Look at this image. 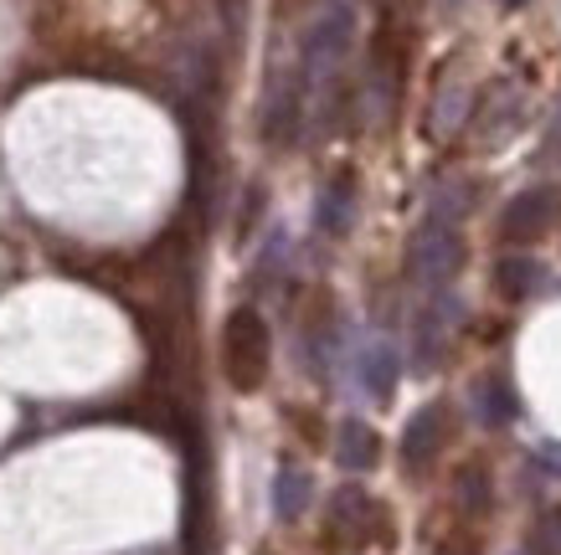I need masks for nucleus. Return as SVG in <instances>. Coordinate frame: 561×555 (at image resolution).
Listing matches in <instances>:
<instances>
[{
  "label": "nucleus",
  "instance_id": "1",
  "mask_svg": "<svg viewBox=\"0 0 561 555\" xmlns=\"http://www.w3.org/2000/svg\"><path fill=\"white\" fill-rule=\"evenodd\" d=\"M268 366H273V335H268V320L257 309H232L227 324H221V375L232 391H257L268 381Z\"/></svg>",
  "mask_w": 561,
  "mask_h": 555
},
{
  "label": "nucleus",
  "instance_id": "2",
  "mask_svg": "<svg viewBox=\"0 0 561 555\" xmlns=\"http://www.w3.org/2000/svg\"><path fill=\"white\" fill-rule=\"evenodd\" d=\"M454 217H459V206H454V201L433 206L427 227L417 232V242H412L408 268H412V278H417V284L438 288V284H448V278L459 273V263H463V236H459V221H454Z\"/></svg>",
  "mask_w": 561,
  "mask_h": 555
},
{
  "label": "nucleus",
  "instance_id": "3",
  "mask_svg": "<svg viewBox=\"0 0 561 555\" xmlns=\"http://www.w3.org/2000/svg\"><path fill=\"white\" fill-rule=\"evenodd\" d=\"M324 535L335 540V545H391V514L376 505L366 488H341L335 499H330V530Z\"/></svg>",
  "mask_w": 561,
  "mask_h": 555
},
{
  "label": "nucleus",
  "instance_id": "4",
  "mask_svg": "<svg viewBox=\"0 0 561 555\" xmlns=\"http://www.w3.org/2000/svg\"><path fill=\"white\" fill-rule=\"evenodd\" d=\"M443 442H448V412L443 406H423L408 421V432H402V469L427 473V463L443 453Z\"/></svg>",
  "mask_w": 561,
  "mask_h": 555
},
{
  "label": "nucleus",
  "instance_id": "5",
  "mask_svg": "<svg viewBox=\"0 0 561 555\" xmlns=\"http://www.w3.org/2000/svg\"><path fill=\"white\" fill-rule=\"evenodd\" d=\"M551 221H557V196H551V190H526V196L511 201L500 232L511 236V242H536V236L551 232Z\"/></svg>",
  "mask_w": 561,
  "mask_h": 555
},
{
  "label": "nucleus",
  "instance_id": "6",
  "mask_svg": "<svg viewBox=\"0 0 561 555\" xmlns=\"http://www.w3.org/2000/svg\"><path fill=\"white\" fill-rule=\"evenodd\" d=\"M314 221H320L324 236H345V232H351V221H356V175H351V170H341L335 181L324 185Z\"/></svg>",
  "mask_w": 561,
  "mask_h": 555
},
{
  "label": "nucleus",
  "instance_id": "7",
  "mask_svg": "<svg viewBox=\"0 0 561 555\" xmlns=\"http://www.w3.org/2000/svg\"><path fill=\"white\" fill-rule=\"evenodd\" d=\"M469 406H474V417L484 421V427H505V421L515 417V391H511V381H505L500 370L479 375L474 386H469Z\"/></svg>",
  "mask_w": 561,
  "mask_h": 555
},
{
  "label": "nucleus",
  "instance_id": "8",
  "mask_svg": "<svg viewBox=\"0 0 561 555\" xmlns=\"http://www.w3.org/2000/svg\"><path fill=\"white\" fill-rule=\"evenodd\" d=\"M335 458H341V469L366 473V469H376V458H381V438H376L366 421H345L341 438H335Z\"/></svg>",
  "mask_w": 561,
  "mask_h": 555
},
{
  "label": "nucleus",
  "instance_id": "9",
  "mask_svg": "<svg viewBox=\"0 0 561 555\" xmlns=\"http://www.w3.org/2000/svg\"><path fill=\"white\" fill-rule=\"evenodd\" d=\"M309 494H314V478H309L305 469L284 463V469H278V484H273V509H278V520L284 524L299 520L309 509Z\"/></svg>",
  "mask_w": 561,
  "mask_h": 555
},
{
  "label": "nucleus",
  "instance_id": "10",
  "mask_svg": "<svg viewBox=\"0 0 561 555\" xmlns=\"http://www.w3.org/2000/svg\"><path fill=\"white\" fill-rule=\"evenodd\" d=\"M536 284H541V268H536L530 257H505V263L494 268V288H500L505 299H526V293H536Z\"/></svg>",
  "mask_w": 561,
  "mask_h": 555
},
{
  "label": "nucleus",
  "instance_id": "11",
  "mask_svg": "<svg viewBox=\"0 0 561 555\" xmlns=\"http://www.w3.org/2000/svg\"><path fill=\"white\" fill-rule=\"evenodd\" d=\"M360 375H366L371 396H381V402H387L391 391H397V350H391V345H371V350H366V360H360Z\"/></svg>",
  "mask_w": 561,
  "mask_h": 555
},
{
  "label": "nucleus",
  "instance_id": "12",
  "mask_svg": "<svg viewBox=\"0 0 561 555\" xmlns=\"http://www.w3.org/2000/svg\"><path fill=\"white\" fill-rule=\"evenodd\" d=\"M448 324H454V303H443V309H427L423 314V335H417V355H423V366H433V360L443 355Z\"/></svg>",
  "mask_w": 561,
  "mask_h": 555
},
{
  "label": "nucleus",
  "instance_id": "13",
  "mask_svg": "<svg viewBox=\"0 0 561 555\" xmlns=\"http://www.w3.org/2000/svg\"><path fill=\"white\" fill-rule=\"evenodd\" d=\"M459 509L463 514H484V509H490V473L484 469L459 473Z\"/></svg>",
  "mask_w": 561,
  "mask_h": 555
},
{
  "label": "nucleus",
  "instance_id": "14",
  "mask_svg": "<svg viewBox=\"0 0 561 555\" xmlns=\"http://www.w3.org/2000/svg\"><path fill=\"white\" fill-rule=\"evenodd\" d=\"M530 555H561V509L541 514L536 535H530Z\"/></svg>",
  "mask_w": 561,
  "mask_h": 555
},
{
  "label": "nucleus",
  "instance_id": "15",
  "mask_svg": "<svg viewBox=\"0 0 561 555\" xmlns=\"http://www.w3.org/2000/svg\"><path fill=\"white\" fill-rule=\"evenodd\" d=\"M433 555H479V545H474L469 535H454V540H443Z\"/></svg>",
  "mask_w": 561,
  "mask_h": 555
},
{
  "label": "nucleus",
  "instance_id": "16",
  "mask_svg": "<svg viewBox=\"0 0 561 555\" xmlns=\"http://www.w3.org/2000/svg\"><path fill=\"white\" fill-rule=\"evenodd\" d=\"M546 154H551V160H561V129H551V144H546Z\"/></svg>",
  "mask_w": 561,
  "mask_h": 555
}]
</instances>
